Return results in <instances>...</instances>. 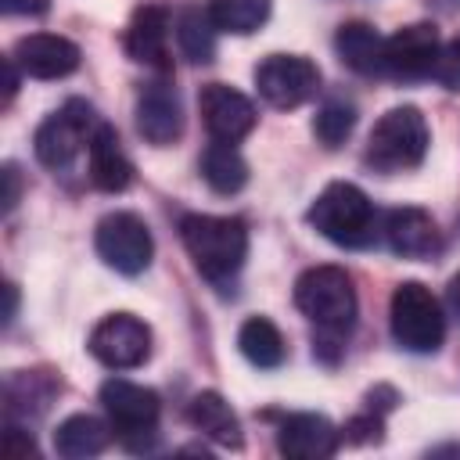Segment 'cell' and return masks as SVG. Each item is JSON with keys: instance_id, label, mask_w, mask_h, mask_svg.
Masks as SVG:
<instances>
[{"instance_id": "cell-1", "label": "cell", "mask_w": 460, "mask_h": 460, "mask_svg": "<svg viewBox=\"0 0 460 460\" xmlns=\"http://www.w3.org/2000/svg\"><path fill=\"white\" fill-rule=\"evenodd\" d=\"M180 237L194 270L212 284H226L248 259V230L230 216L190 212L180 219Z\"/></svg>"}, {"instance_id": "cell-2", "label": "cell", "mask_w": 460, "mask_h": 460, "mask_svg": "<svg viewBox=\"0 0 460 460\" xmlns=\"http://www.w3.org/2000/svg\"><path fill=\"white\" fill-rule=\"evenodd\" d=\"M309 223L341 248H367L377 234L374 201L356 183H327L309 205Z\"/></svg>"}, {"instance_id": "cell-3", "label": "cell", "mask_w": 460, "mask_h": 460, "mask_svg": "<svg viewBox=\"0 0 460 460\" xmlns=\"http://www.w3.org/2000/svg\"><path fill=\"white\" fill-rule=\"evenodd\" d=\"M295 305L327 334H345L356 320V288L341 266H313L295 280Z\"/></svg>"}, {"instance_id": "cell-4", "label": "cell", "mask_w": 460, "mask_h": 460, "mask_svg": "<svg viewBox=\"0 0 460 460\" xmlns=\"http://www.w3.org/2000/svg\"><path fill=\"white\" fill-rule=\"evenodd\" d=\"M428 155V122L413 104L385 111L367 140V162L381 172L417 169Z\"/></svg>"}, {"instance_id": "cell-5", "label": "cell", "mask_w": 460, "mask_h": 460, "mask_svg": "<svg viewBox=\"0 0 460 460\" xmlns=\"http://www.w3.org/2000/svg\"><path fill=\"white\" fill-rule=\"evenodd\" d=\"M388 320H392V338L406 352H435L446 338V316L431 288L420 280H402L392 291L388 302Z\"/></svg>"}, {"instance_id": "cell-6", "label": "cell", "mask_w": 460, "mask_h": 460, "mask_svg": "<svg viewBox=\"0 0 460 460\" xmlns=\"http://www.w3.org/2000/svg\"><path fill=\"white\" fill-rule=\"evenodd\" d=\"M97 126L101 122L86 101H68L36 126L32 151L47 169H68L79 158V151L90 147V137Z\"/></svg>"}, {"instance_id": "cell-7", "label": "cell", "mask_w": 460, "mask_h": 460, "mask_svg": "<svg viewBox=\"0 0 460 460\" xmlns=\"http://www.w3.org/2000/svg\"><path fill=\"white\" fill-rule=\"evenodd\" d=\"M93 244H97V255L126 277L144 273L151 266V255H155L151 230L137 212H108L97 223Z\"/></svg>"}, {"instance_id": "cell-8", "label": "cell", "mask_w": 460, "mask_h": 460, "mask_svg": "<svg viewBox=\"0 0 460 460\" xmlns=\"http://www.w3.org/2000/svg\"><path fill=\"white\" fill-rule=\"evenodd\" d=\"M86 349L111 370H133L151 356V327L133 313H108L90 331Z\"/></svg>"}, {"instance_id": "cell-9", "label": "cell", "mask_w": 460, "mask_h": 460, "mask_svg": "<svg viewBox=\"0 0 460 460\" xmlns=\"http://www.w3.org/2000/svg\"><path fill=\"white\" fill-rule=\"evenodd\" d=\"M259 97L273 108H298L320 90V68L302 54H270L255 68Z\"/></svg>"}, {"instance_id": "cell-10", "label": "cell", "mask_w": 460, "mask_h": 460, "mask_svg": "<svg viewBox=\"0 0 460 460\" xmlns=\"http://www.w3.org/2000/svg\"><path fill=\"white\" fill-rule=\"evenodd\" d=\"M101 402H104V413H108L111 428L126 442L155 435L162 402H158V395L151 388H144L137 381H126V377H108L101 385Z\"/></svg>"}, {"instance_id": "cell-11", "label": "cell", "mask_w": 460, "mask_h": 460, "mask_svg": "<svg viewBox=\"0 0 460 460\" xmlns=\"http://www.w3.org/2000/svg\"><path fill=\"white\" fill-rule=\"evenodd\" d=\"M442 58V43L435 25L428 22H413L402 25L399 32L385 36V75L392 79H424L435 75Z\"/></svg>"}, {"instance_id": "cell-12", "label": "cell", "mask_w": 460, "mask_h": 460, "mask_svg": "<svg viewBox=\"0 0 460 460\" xmlns=\"http://www.w3.org/2000/svg\"><path fill=\"white\" fill-rule=\"evenodd\" d=\"M198 108H201V122H205V129H208L212 140L237 144L241 137H248L255 129V104L241 90H234L226 83L201 86Z\"/></svg>"}, {"instance_id": "cell-13", "label": "cell", "mask_w": 460, "mask_h": 460, "mask_svg": "<svg viewBox=\"0 0 460 460\" xmlns=\"http://www.w3.org/2000/svg\"><path fill=\"white\" fill-rule=\"evenodd\" d=\"M11 58L32 79H65L79 68V47L58 32H29L14 43Z\"/></svg>"}, {"instance_id": "cell-14", "label": "cell", "mask_w": 460, "mask_h": 460, "mask_svg": "<svg viewBox=\"0 0 460 460\" xmlns=\"http://www.w3.org/2000/svg\"><path fill=\"white\" fill-rule=\"evenodd\" d=\"M341 431L323 413H291L277 428V449L291 460H327L338 453Z\"/></svg>"}, {"instance_id": "cell-15", "label": "cell", "mask_w": 460, "mask_h": 460, "mask_svg": "<svg viewBox=\"0 0 460 460\" xmlns=\"http://www.w3.org/2000/svg\"><path fill=\"white\" fill-rule=\"evenodd\" d=\"M137 129L147 144L165 147L183 133V108L169 83H147L137 97Z\"/></svg>"}, {"instance_id": "cell-16", "label": "cell", "mask_w": 460, "mask_h": 460, "mask_svg": "<svg viewBox=\"0 0 460 460\" xmlns=\"http://www.w3.org/2000/svg\"><path fill=\"white\" fill-rule=\"evenodd\" d=\"M126 54L151 68H169V11L158 4L137 7L126 25Z\"/></svg>"}, {"instance_id": "cell-17", "label": "cell", "mask_w": 460, "mask_h": 460, "mask_svg": "<svg viewBox=\"0 0 460 460\" xmlns=\"http://www.w3.org/2000/svg\"><path fill=\"white\" fill-rule=\"evenodd\" d=\"M86 162H90V183H93L97 190L119 194V190H126L129 180H133V162H129V155L122 151V140H119V133H115L108 122H101V126L93 129L90 147H86Z\"/></svg>"}, {"instance_id": "cell-18", "label": "cell", "mask_w": 460, "mask_h": 460, "mask_svg": "<svg viewBox=\"0 0 460 460\" xmlns=\"http://www.w3.org/2000/svg\"><path fill=\"white\" fill-rule=\"evenodd\" d=\"M385 241L402 259H428L438 252V230L435 219L424 208H392L385 216Z\"/></svg>"}, {"instance_id": "cell-19", "label": "cell", "mask_w": 460, "mask_h": 460, "mask_svg": "<svg viewBox=\"0 0 460 460\" xmlns=\"http://www.w3.org/2000/svg\"><path fill=\"white\" fill-rule=\"evenodd\" d=\"M338 58L359 75H385V36L367 22H345L334 36Z\"/></svg>"}, {"instance_id": "cell-20", "label": "cell", "mask_w": 460, "mask_h": 460, "mask_svg": "<svg viewBox=\"0 0 460 460\" xmlns=\"http://www.w3.org/2000/svg\"><path fill=\"white\" fill-rule=\"evenodd\" d=\"M187 417L216 446H226V449L241 446V420H237V413L230 410V402L219 392H198L190 399V406H187Z\"/></svg>"}, {"instance_id": "cell-21", "label": "cell", "mask_w": 460, "mask_h": 460, "mask_svg": "<svg viewBox=\"0 0 460 460\" xmlns=\"http://www.w3.org/2000/svg\"><path fill=\"white\" fill-rule=\"evenodd\" d=\"M108 438H111V431H108V424L101 417H93V413H72V417H65L58 424L54 449L61 456H68V460H86V456L104 453Z\"/></svg>"}, {"instance_id": "cell-22", "label": "cell", "mask_w": 460, "mask_h": 460, "mask_svg": "<svg viewBox=\"0 0 460 460\" xmlns=\"http://www.w3.org/2000/svg\"><path fill=\"white\" fill-rule=\"evenodd\" d=\"M201 176L216 194H237L248 183V162L234 144L212 140L201 155Z\"/></svg>"}, {"instance_id": "cell-23", "label": "cell", "mask_w": 460, "mask_h": 460, "mask_svg": "<svg viewBox=\"0 0 460 460\" xmlns=\"http://www.w3.org/2000/svg\"><path fill=\"white\" fill-rule=\"evenodd\" d=\"M237 349H241V356H244L252 367H259V370H273V367L284 363V334H280L277 323L266 320V316H248V320L241 323V331H237Z\"/></svg>"}, {"instance_id": "cell-24", "label": "cell", "mask_w": 460, "mask_h": 460, "mask_svg": "<svg viewBox=\"0 0 460 460\" xmlns=\"http://www.w3.org/2000/svg\"><path fill=\"white\" fill-rule=\"evenodd\" d=\"M273 0H208L205 11L216 25V32H230V36H248L259 25H266Z\"/></svg>"}, {"instance_id": "cell-25", "label": "cell", "mask_w": 460, "mask_h": 460, "mask_svg": "<svg viewBox=\"0 0 460 460\" xmlns=\"http://www.w3.org/2000/svg\"><path fill=\"white\" fill-rule=\"evenodd\" d=\"M172 25H176V43H180L183 58H190L198 65L212 61V54H216V25H212L205 7H194V4L183 7L172 18Z\"/></svg>"}, {"instance_id": "cell-26", "label": "cell", "mask_w": 460, "mask_h": 460, "mask_svg": "<svg viewBox=\"0 0 460 460\" xmlns=\"http://www.w3.org/2000/svg\"><path fill=\"white\" fill-rule=\"evenodd\" d=\"M352 126H356V108L349 101H327L313 119V133L323 147H338L352 133Z\"/></svg>"}, {"instance_id": "cell-27", "label": "cell", "mask_w": 460, "mask_h": 460, "mask_svg": "<svg viewBox=\"0 0 460 460\" xmlns=\"http://www.w3.org/2000/svg\"><path fill=\"white\" fill-rule=\"evenodd\" d=\"M435 75H438L449 90H460V36H456L449 47H442V58H438Z\"/></svg>"}, {"instance_id": "cell-28", "label": "cell", "mask_w": 460, "mask_h": 460, "mask_svg": "<svg viewBox=\"0 0 460 460\" xmlns=\"http://www.w3.org/2000/svg\"><path fill=\"white\" fill-rule=\"evenodd\" d=\"M341 435H345L349 442H377V438H381V417H374V413L352 417V420L341 428Z\"/></svg>"}, {"instance_id": "cell-29", "label": "cell", "mask_w": 460, "mask_h": 460, "mask_svg": "<svg viewBox=\"0 0 460 460\" xmlns=\"http://www.w3.org/2000/svg\"><path fill=\"white\" fill-rule=\"evenodd\" d=\"M4 446H7L11 456H32V453H36L32 438H25L22 428H7V431H4Z\"/></svg>"}, {"instance_id": "cell-30", "label": "cell", "mask_w": 460, "mask_h": 460, "mask_svg": "<svg viewBox=\"0 0 460 460\" xmlns=\"http://www.w3.org/2000/svg\"><path fill=\"white\" fill-rule=\"evenodd\" d=\"M4 14H43L50 0H0Z\"/></svg>"}, {"instance_id": "cell-31", "label": "cell", "mask_w": 460, "mask_h": 460, "mask_svg": "<svg viewBox=\"0 0 460 460\" xmlns=\"http://www.w3.org/2000/svg\"><path fill=\"white\" fill-rule=\"evenodd\" d=\"M18 205V172H14V165H7L4 169V212H11Z\"/></svg>"}, {"instance_id": "cell-32", "label": "cell", "mask_w": 460, "mask_h": 460, "mask_svg": "<svg viewBox=\"0 0 460 460\" xmlns=\"http://www.w3.org/2000/svg\"><path fill=\"white\" fill-rule=\"evenodd\" d=\"M4 72H7L4 101H11V97H14V90H18V61H14V58H4Z\"/></svg>"}, {"instance_id": "cell-33", "label": "cell", "mask_w": 460, "mask_h": 460, "mask_svg": "<svg viewBox=\"0 0 460 460\" xmlns=\"http://www.w3.org/2000/svg\"><path fill=\"white\" fill-rule=\"evenodd\" d=\"M446 302H449L453 316L460 320V273H453V280H449V288H446Z\"/></svg>"}, {"instance_id": "cell-34", "label": "cell", "mask_w": 460, "mask_h": 460, "mask_svg": "<svg viewBox=\"0 0 460 460\" xmlns=\"http://www.w3.org/2000/svg\"><path fill=\"white\" fill-rule=\"evenodd\" d=\"M4 295H7V309H4V323H11V320H14V309H18V288H14V284H7V288H4Z\"/></svg>"}]
</instances>
